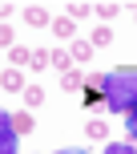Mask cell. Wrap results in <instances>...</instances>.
<instances>
[{
    "mask_svg": "<svg viewBox=\"0 0 137 154\" xmlns=\"http://www.w3.org/2000/svg\"><path fill=\"white\" fill-rule=\"evenodd\" d=\"M117 12H121V4H117V0H105V4H97V16H101V20H113Z\"/></svg>",
    "mask_w": 137,
    "mask_h": 154,
    "instance_id": "5bb4252c",
    "label": "cell"
},
{
    "mask_svg": "<svg viewBox=\"0 0 137 154\" xmlns=\"http://www.w3.org/2000/svg\"><path fill=\"white\" fill-rule=\"evenodd\" d=\"M105 154H137V146H133V142H109Z\"/></svg>",
    "mask_w": 137,
    "mask_h": 154,
    "instance_id": "2e32d148",
    "label": "cell"
},
{
    "mask_svg": "<svg viewBox=\"0 0 137 154\" xmlns=\"http://www.w3.org/2000/svg\"><path fill=\"white\" fill-rule=\"evenodd\" d=\"M85 134H89V138H109V122H101V118H93V122L85 126Z\"/></svg>",
    "mask_w": 137,
    "mask_h": 154,
    "instance_id": "4fadbf2b",
    "label": "cell"
},
{
    "mask_svg": "<svg viewBox=\"0 0 137 154\" xmlns=\"http://www.w3.org/2000/svg\"><path fill=\"white\" fill-rule=\"evenodd\" d=\"M0 89H8V93H16V89H24V73H20V69H12V65H8V69L0 73Z\"/></svg>",
    "mask_w": 137,
    "mask_h": 154,
    "instance_id": "277c9868",
    "label": "cell"
},
{
    "mask_svg": "<svg viewBox=\"0 0 137 154\" xmlns=\"http://www.w3.org/2000/svg\"><path fill=\"white\" fill-rule=\"evenodd\" d=\"M57 154H85V150H57Z\"/></svg>",
    "mask_w": 137,
    "mask_h": 154,
    "instance_id": "7402d4cb",
    "label": "cell"
},
{
    "mask_svg": "<svg viewBox=\"0 0 137 154\" xmlns=\"http://www.w3.org/2000/svg\"><path fill=\"white\" fill-rule=\"evenodd\" d=\"M89 45H93V49L113 45V29H109V24H97V29H93V37H89Z\"/></svg>",
    "mask_w": 137,
    "mask_h": 154,
    "instance_id": "52a82bcc",
    "label": "cell"
},
{
    "mask_svg": "<svg viewBox=\"0 0 137 154\" xmlns=\"http://www.w3.org/2000/svg\"><path fill=\"white\" fill-rule=\"evenodd\" d=\"M81 85H85V77L77 73V69H68V73H65V81H61V89H65V93H77Z\"/></svg>",
    "mask_w": 137,
    "mask_h": 154,
    "instance_id": "7c38bea8",
    "label": "cell"
},
{
    "mask_svg": "<svg viewBox=\"0 0 137 154\" xmlns=\"http://www.w3.org/2000/svg\"><path fill=\"white\" fill-rule=\"evenodd\" d=\"M48 65H53V57H48V49H36V53H32V69H48Z\"/></svg>",
    "mask_w": 137,
    "mask_h": 154,
    "instance_id": "9a60e30c",
    "label": "cell"
},
{
    "mask_svg": "<svg viewBox=\"0 0 137 154\" xmlns=\"http://www.w3.org/2000/svg\"><path fill=\"white\" fill-rule=\"evenodd\" d=\"M93 53H97V49L89 45V41H73V45H68V57H73V61H93Z\"/></svg>",
    "mask_w": 137,
    "mask_h": 154,
    "instance_id": "5b68a950",
    "label": "cell"
},
{
    "mask_svg": "<svg viewBox=\"0 0 137 154\" xmlns=\"http://www.w3.org/2000/svg\"><path fill=\"white\" fill-rule=\"evenodd\" d=\"M24 106H28V109L45 106V89H40V85H24Z\"/></svg>",
    "mask_w": 137,
    "mask_h": 154,
    "instance_id": "30bf717a",
    "label": "cell"
},
{
    "mask_svg": "<svg viewBox=\"0 0 137 154\" xmlns=\"http://www.w3.org/2000/svg\"><path fill=\"white\" fill-rule=\"evenodd\" d=\"M8 61H12V69H24V65H32V49L12 45V49H8Z\"/></svg>",
    "mask_w": 137,
    "mask_h": 154,
    "instance_id": "8992f818",
    "label": "cell"
},
{
    "mask_svg": "<svg viewBox=\"0 0 137 154\" xmlns=\"http://www.w3.org/2000/svg\"><path fill=\"white\" fill-rule=\"evenodd\" d=\"M8 16H12V4H8V0H0V20H8Z\"/></svg>",
    "mask_w": 137,
    "mask_h": 154,
    "instance_id": "ffe728a7",
    "label": "cell"
},
{
    "mask_svg": "<svg viewBox=\"0 0 137 154\" xmlns=\"http://www.w3.org/2000/svg\"><path fill=\"white\" fill-rule=\"evenodd\" d=\"M101 89H105V106L113 109V114L133 109V106H137V65L109 69V73H105V81H101Z\"/></svg>",
    "mask_w": 137,
    "mask_h": 154,
    "instance_id": "6da1fadb",
    "label": "cell"
},
{
    "mask_svg": "<svg viewBox=\"0 0 137 154\" xmlns=\"http://www.w3.org/2000/svg\"><path fill=\"white\" fill-rule=\"evenodd\" d=\"M125 126H129V138H133V146H137V106L125 109Z\"/></svg>",
    "mask_w": 137,
    "mask_h": 154,
    "instance_id": "e0dca14e",
    "label": "cell"
},
{
    "mask_svg": "<svg viewBox=\"0 0 137 154\" xmlns=\"http://www.w3.org/2000/svg\"><path fill=\"white\" fill-rule=\"evenodd\" d=\"M24 24H32V29L53 24V20H48V8H45V4H28V8H24Z\"/></svg>",
    "mask_w": 137,
    "mask_h": 154,
    "instance_id": "3957f363",
    "label": "cell"
},
{
    "mask_svg": "<svg viewBox=\"0 0 137 154\" xmlns=\"http://www.w3.org/2000/svg\"><path fill=\"white\" fill-rule=\"evenodd\" d=\"M16 142H20V134H16L12 122H8V130H0V154H16Z\"/></svg>",
    "mask_w": 137,
    "mask_h": 154,
    "instance_id": "ba28073f",
    "label": "cell"
},
{
    "mask_svg": "<svg viewBox=\"0 0 137 154\" xmlns=\"http://www.w3.org/2000/svg\"><path fill=\"white\" fill-rule=\"evenodd\" d=\"M0 130H8V114H4V109H0Z\"/></svg>",
    "mask_w": 137,
    "mask_h": 154,
    "instance_id": "44dd1931",
    "label": "cell"
},
{
    "mask_svg": "<svg viewBox=\"0 0 137 154\" xmlns=\"http://www.w3.org/2000/svg\"><path fill=\"white\" fill-rule=\"evenodd\" d=\"M48 57H53V69H61V73H68V49H48Z\"/></svg>",
    "mask_w": 137,
    "mask_h": 154,
    "instance_id": "8fae6325",
    "label": "cell"
},
{
    "mask_svg": "<svg viewBox=\"0 0 137 154\" xmlns=\"http://www.w3.org/2000/svg\"><path fill=\"white\" fill-rule=\"evenodd\" d=\"M16 41H12V24H0V49H12Z\"/></svg>",
    "mask_w": 137,
    "mask_h": 154,
    "instance_id": "ac0fdd59",
    "label": "cell"
},
{
    "mask_svg": "<svg viewBox=\"0 0 137 154\" xmlns=\"http://www.w3.org/2000/svg\"><path fill=\"white\" fill-rule=\"evenodd\" d=\"M133 20H137V8H133Z\"/></svg>",
    "mask_w": 137,
    "mask_h": 154,
    "instance_id": "603a6c76",
    "label": "cell"
},
{
    "mask_svg": "<svg viewBox=\"0 0 137 154\" xmlns=\"http://www.w3.org/2000/svg\"><path fill=\"white\" fill-rule=\"evenodd\" d=\"M48 29H53V32H57V37H61V41H68V45H73V41H77V20H73V16H68V12H65V16H57V20L48 24Z\"/></svg>",
    "mask_w": 137,
    "mask_h": 154,
    "instance_id": "7a4b0ae2",
    "label": "cell"
},
{
    "mask_svg": "<svg viewBox=\"0 0 137 154\" xmlns=\"http://www.w3.org/2000/svg\"><path fill=\"white\" fill-rule=\"evenodd\" d=\"M8 122H12V130H16V134H28V130H32L28 109H16V114H8Z\"/></svg>",
    "mask_w": 137,
    "mask_h": 154,
    "instance_id": "9c48e42d",
    "label": "cell"
},
{
    "mask_svg": "<svg viewBox=\"0 0 137 154\" xmlns=\"http://www.w3.org/2000/svg\"><path fill=\"white\" fill-rule=\"evenodd\" d=\"M89 12H93L89 4H73V8H68V16H73V20H81V16H89Z\"/></svg>",
    "mask_w": 137,
    "mask_h": 154,
    "instance_id": "d6986e66",
    "label": "cell"
}]
</instances>
